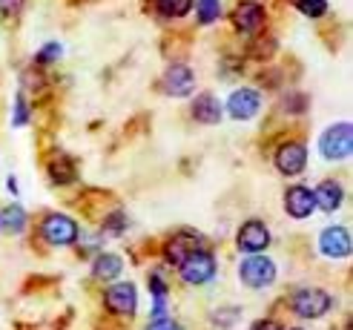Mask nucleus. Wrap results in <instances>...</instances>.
<instances>
[{
    "label": "nucleus",
    "instance_id": "f257e3e1",
    "mask_svg": "<svg viewBox=\"0 0 353 330\" xmlns=\"http://www.w3.org/2000/svg\"><path fill=\"white\" fill-rule=\"evenodd\" d=\"M319 152H322V158H327V161H345V158H350V152H353V127L347 124V121H342V124H333V127H327L322 132Z\"/></svg>",
    "mask_w": 353,
    "mask_h": 330
},
{
    "label": "nucleus",
    "instance_id": "f03ea898",
    "mask_svg": "<svg viewBox=\"0 0 353 330\" xmlns=\"http://www.w3.org/2000/svg\"><path fill=\"white\" fill-rule=\"evenodd\" d=\"M179 276L187 282V285H207V282H213V276H216V256L199 247V250H192L187 258H181L179 262Z\"/></svg>",
    "mask_w": 353,
    "mask_h": 330
},
{
    "label": "nucleus",
    "instance_id": "7ed1b4c3",
    "mask_svg": "<svg viewBox=\"0 0 353 330\" xmlns=\"http://www.w3.org/2000/svg\"><path fill=\"white\" fill-rule=\"evenodd\" d=\"M41 236L46 245L52 247H69V245H75L81 230H78V221L75 218H69L63 213H49L41 224Z\"/></svg>",
    "mask_w": 353,
    "mask_h": 330
},
{
    "label": "nucleus",
    "instance_id": "20e7f679",
    "mask_svg": "<svg viewBox=\"0 0 353 330\" xmlns=\"http://www.w3.org/2000/svg\"><path fill=\"white\" fill-rule=\"evenodd\" d=\"M239 279H241V285L253 287V290L270 287L276 282V265H273V258H268V256H247L244 262L239 265Z\"/></svg>",
    "mask_w": 353,
    "mask_h": 330
},
{
    "label": "nucleus",
    "instance_id": "39448f33",
    "mask_svg": "<svg viewBox=\"0 0 353 330\" xmlns=\"http://www.w3.org/2000/svg\"><path fill=\"white\" fill-rule=\"evenodd\" d=\"M330 305H333L330 293H325L319 287H305L290 299V307L299 319H322L330 310Z\"/></svg>",
    "mask_w": 353,
    "mask_h": 330
},
{
    "label": "nucleus",
    "instance_id": "423d86ee",
    "mask_svg": "<svg viewBox=\"0 0 353 330\" xmlns=\"http://www.w3.org/2000/svg\"><path fill=\"white\" fill-rule=\"evenodd\" d=\"M236 245L241 253H250V256H261L264 250L270 247V230L264 221H244L241 230L236 236Z\"/></svg>",
    "mask_w": 353,
    "mask_h": 330
},
{
    "label": "nucleus",
    "instance_id": "0eeeda50",
    "mask_svg": "<svg viewBox=\"0 0 353 330\" xmlns=\"http://www.w3.org/2000/svg\"><path fill=\"white\" fill-rule=\"evenodd\" d=\"M273 161H276V169L281 176H299L307 164V147L302 141H288L276 149Z\"/></svg>",
    "mask_w": 353,
    "mask_h": 330
},
{
    "label": "nucleus",
    "instance_id": "6e6552de",
    "mask_svg": "<svg viewBox=\"0 0 353 330\" xmlns=\"http://www.w3.org/2000/svg\"><path fill=\"white\" fill-rule=\"evenodd\" d=\"M103 305H107V310H112V313L118 316H132L135 307H138V290L132 282H118L112 285L107 293H103Z\"/></svg>",
    "mask_w": 353,
    "mask_h": 330
},
{
    "label": "nucleus",
    "instance_id": "1a4fd4ad",
    "mask_svg": "<svg viewBox=\"0 0 353 330\" xmlns=\"http://www.w3.org/2000/svg\"><path fill=\"white\" fill-rule=\"evenodd\" d=\"M161 86L172 98H187V95H192V90H196V75H192V69L187 63H172L161 78Z\"/></svg>",
    "mask_w": 353,
    "mask_h": 330
},
{
    "label": "nucleus",
    "instance_id": "9d476101",
    "mask_svg": "<svg viewBox=\"0 0 353 330\" xmlns=\"http://www.w3.org/2000/svg\"><path fill=\"white\" fill-rule=\"evenodd\" d=\"M259 110H261V95L250 90V86H241V90H236L227 98V115L236 121H250L259 115Z\"/></svg>",
    "mask_w": 353,
    "mask_h": 330
},
{
    "label": "nucleus",
    "instance_id": "9b49d317",
    "mask_svg": "<svg viewBox=\"0 0 353 330\" xmlns=\"http://www.w3.org/2000/svg\"><path fill=\"white\" fill-rule=\"evenodd\" d=\"M350 233L347 227H325L319 233V253L327 258H347L350 256Z\"/></svg>",
    "mask_w": 353,
    "mask_h": 330
},
{
    "label": "nucleus",
    "instance_id": "f8f14e48",
    "mask_svg": "<svg viewBox=\"0 0 353 330\" xmlns=\"http://www.w3.org/2000/svg\"><path fill=\"white\" fill-rule=\"evenodd\" d=\"M264 21H268V12H264L259 3H253V0H244V3H239L233 9V23L239 32L244 34H253L264 26Z\"/></svg>",
    "mask_w": 353,
    "mask_h": 330
},
{
    "label": "nucleus",
    "instance_id": "ddd939ff",
    "mask_svg": "<svg viewBox=\"0 0 353 330\" xmlns=\"http://www.w3.org/2000/svg\"><path fill=\"white\" fill-rule=\"evenodd\" d=\"M285 210H288L290 218H307L316 210L313 189H307L302 184H293L288 193H285Z\"/></svg>",
    "mask_w": 353,
    "mask_h": 330
},
{
    "label": "nucleus",
    "instance_id": "4468645a",
    "mask_svg": "<svg viewBox=\"0 0 353 330\" xmlns=\"http://www.w3.org/2000/svg\"><path fill=\"white\" fill-rule=\"evenodd\" d=\"M199 247H201V238L196 233H190V230H181V233H175L164 245V258L170 265L179 267L181 258H187L192 250H199Z\"/></svg>",
    "mask_w": 353,
    "mask_h": 330
},
{
    "label": "nucleus",
    "instance_id": "2eb2a0df",
    "mask_svg": "<svg viewBox=\"0 0 353 330\" xmlns=\"http://www.w3.org/2000/svg\"><path fill=\"white\" fill-rule=\"evenodd\" d=\"M342 198H345V193H342V184H339L336 178H325L319 187L313 189V201H316V207H319V210H325V213L339 210Z\"/></svg>",
    "mask_w": 353,
    "mask_h": 330
},
{
    "label": "nucleus",
    "instance_id": "dca6fc26",
    "mask_svg": "<svg viewBox=\"0 0 353 330\" xmlns=\"http://www.w3.org/2000/svg\"><path fill=\"white\" fill-rule=\"evenodd\" d=\"M221 115H224V110H221V101L216 98V95H210V92H201L196 101H192V118L199 121V124H219L221 121Z\"/></svg>",
    "mask_w": 353,
    "mask_h": 330
},
{
    "label": "nucleus",
    "instance_id": "f3484780",
    "mask_svg": "<svg viewBox=\"0 0 353 330\" xmlns=\"http://www.w3.org/2000/svg\"><path fill=\"white\" fill-rule=\"evenodd\" d=\"M123 273V258L115 253H98V258L92 262V276L101 282H115Z\"/></svg>",
    "mask_w": 353,
    "mask_h": 330
},
{
    "label": "nucleus",
    "instance_id": "a211bd4d",
    "mask_svg": "<svg viewBox=\"0 0 353 330\" xmlns=\"http://www.w3.org/2000/svg\"><path fill=\"white\" fill-rule=\"evenodd\" d=\"M26 230V210L21 204H9L0 210V233L3 236H21Z\"/></svg>",
    "mask_w": 353,
    "mask_h": 330
},
{
    "label": "nucleus",
    "instance_id": "6ab92c4d",
    "mask_svg": "<svg viewBox=\"0 0 353 330\" xmlns=\"http://www.w3.org/2000/svg\"><path fill=\"white\" fill-rule=\"evenodd\" d=\"M49 178L55 184H72L78 178V169H75V161L69 155H55L49 161Z\"/></svg>",
    "mask_w": 353,
    "mask_h": 330
},
{
    "label": "nucleus",
    "instance_id": "aec40b11",
    "mask_svg": "<svg viewBox=\"0 0 353 330\" xmlns=\"http://www.w3.org/2000/svg\"><path fill=\"white\" fill-rule=\"evenodd\" d=\"M192 9V0H155V12L161 17H184Z\"/></svg>",
    "mask_w": 353,
    "mask_h": 330
},
{
    "label": "nucleus",
    "instance_id": "412c9836",
    "mask_svg": "<svg viewBox=\"0 0 353 330\" xmlns=\"http://www.w3.org/2000/svg\"><path fill=\"white\" fill-rule=\"evenodd\" d=\"M196 9H199V23L210 26L221 17V0H196Z\"/></svg>",
    "mask_w": 353,
    "mask_h": 330
},
{
    "label": "nucleus",
    "instance_id": "4be33fe9",
    "mask_svg": "<svg viewBox=\"0 0 353 330\" xmlns=\"http://www.w3.org/2000/svg\"><path fill=\"white\" fill-rule=\"evenodd\" d=\"M293 6L305 17H322L327 14V0H293Z\"/></svg>",
    "mask_w": 353,
    "mask_h": 330
},
{
    "label": "nucleus",
    "instance_id": "5701e85b",
    "mask_svg": "<svg viewBox=\"0 0 353 330\" xmlns=\"http://www.w3.org/2000/svg\"><path fill=\"white\" fill-rule=\"evenodd\" d=\"M61 52H63V46L58 43V41H49L38 55H34V66H49V63H55L58 58H61Z\"/></svg>",
    "mask_w": 353,
    "mask_h": 330
},
{
    "label": "nucleus",
    "instance_id": "b1692460",
    "mask_svg": "<svg viewBox=\"0 0 353 330\" xmlns=\"http://www.w3.org/2000/svg\"><path fill=\"white\" fill-rule=\"evenodd\" d=\"M12 124H14V127H26V124H29V103H26V95H23V92H17V98H14Z\"/></svg>",
    "mask_w": 353,
    "mask_h": 330
},
{
    "label": "nucleus",
    "instance_id": "393cba45",
    "mask_svg": "<svg viewBox=\"0 0 353 330\" xmlns=\"http://www.w3.org/2000/svg\"><path fill=\"white\" fill-rule=\"evenodd\" d=\"M103 230L112 233V236H121L123 230H127V216H123V210H115L107 216V221H103Z\"/></svg>",
    "mask_w": 353,
    "mask_h": 330
},
{
    "label": "nucleus",
    "instance_id": "a878e982",
    "mask_svg": "<svg viewBox=\"0 0 353 330\" xmlns=\"http://www.w3.org/2000/svg\"><path fill=\"white\" fill-rule=\"evenodd\" d=\"M23 0H0V17H14L21 14Z\"/></svg>",
    "mask_w": 353,
    "mask_h": 330
},
{
    "label": "nucleus",
    "instance_id": "bb28decb",
    "mask_svg": "<svg viewBox=\"0 0 353 330\" xmlns=\"http://www.w3.org/2000/svg\"><path fill=\"white\" fill-rule=\"evenodd\" d=\"M147 330H181V324L175 319H170V316H164V319H152L147 324Z\"/></svg>",
    "mask_w": 353,
    "mask_h": 330
},
{
    "label": "nucleus",
    "instance_id": "cd10ccee",
    "mask_svg": "<svg viewBox=\"0 0 353 330\" xmlns=\"http://www.w3.org/2000/svg\"><path fill=\"white\" fill-rule=\"evenodd\" d=\"M250 330H279V324L273 319H259V322H253Z\"/></svg>",
    "mask_w": 353,
    "mask_h": 330
},
{
    "label": "nucleus",
    "instance_id": "c85d7f7f",
    "mask_svg": "<svg viewBox=\"0 0 353 330\" xmlns=\"http://www.w3.org/2000/svg\"><path fill=\"white\" fill-rule=\"evenodd\" d=\"M6 187H9V189H12V193H17V181H14V176H12V178H9V181H6Z\"/></svg>",
    "mask_w": 353,
    "mask_h": 330
},
{
    "label": "nucleus",
    "instance_id": "c756f323",
    "mask_svg": "<svg viewBox=\"0 0 353 330\" xmlns=\"http://www.w3.org/2000/svg\"><path fill=\"white\" fill-rule=\"evenodd\" d=\"M290 330H299V327H290Z\"/></svg>",
    "mask_w": 353,
    "mask_h": 330
}]
</instances>
